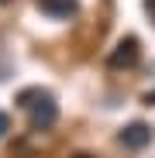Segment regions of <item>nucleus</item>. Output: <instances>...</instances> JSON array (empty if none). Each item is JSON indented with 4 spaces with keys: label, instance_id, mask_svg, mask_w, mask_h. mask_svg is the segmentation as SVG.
<instances>
[{
    "label": "nucleus",
    "instance_id": "obj_1",
    "mask_svg": "<svg viewBox=\"0 0 155 158\" xmlns=\"http://www.w3.org/2000/svg\"><path fill=\"white\" fill-rule=\"evenodd\" d=\"M17 107H24L31 114V131H48L52 124L59 120V103H55V96L52 93H45V89H21L17 93Z\"/></svg>",
    "mask_w": 155,
    "mask_h": 158
},
{
    "label": "nucleus",
    "instance_id": "obj_7",
    "mask_svg": "<svg viewBox=\"0 0 155 158\" xmlns=\"http://www.w3.org/2000/svg\"><path fill=\"white\" fill-rule=\"evenodd\" d=\"M145 103H148V107L155 103V89H152V93H145Z\"/></svg>",
    "mask_w": 155,
    "mask_h": 158
},
{
    "label": "nucleus",
    "instance_id": "obj_6",
    "mask_svg": "<svg viewBox=\"0 0 155 158\" xmlns=\"http://www.w3.org/2000/svg\"><path fill=\"white\" fill-rule=\"evenodd\" d=\"M145 14H148V17L155 21V0H145Z\"/></svg>",
    "mask_w": 155,
    "mask_h": 158
},
{
    "label": "nucleus",
    "instance_id": "obj_2",
    "mask_svg": "<svg viewBox=\"0 0 155 158\" xmlns=\"http://www.w3.org/2000/svg\"><path fill=\"white\" fill-rule=\"evenodd\" d=\"M138 59H141V45H138V38H121L117 41V48L110 52V69H135L138 65Z\"/></svg>",
    "mask_w": 155,
    "mask_h": 158
},
{
    "label": "nucleus",
    "instance_id": "obj_5",
    "mask_svg": "<svg viewBox=\"0 0 155 158\" xmlns=\"http://www.w3.org/2000/svg\"><path fill=\"white\" fill-rule=\"evenodd\" d=\"M7 131H11V117H7L4 110H0V138H4V134H7Z\"/></svg>",
    "mask_w": 155,
    "mask_h": 158
},
{
    "label": "nucleus",
    "instance_id": "obj_4",
    "mask_svg": "<svg viewBox=\"0 0 155 158\" xmlns=\"http://www.w3.org/2000/svg\"><path fill=\"white\" fill-rule=\"evenodd\" d=\"M35 4H38V10H41V14L55 17V21L72 17L76 10H80V4H76V0H35Z\"/></svg>",
    "mask_w": 155,
    "mask_h": 158
},
{
    "label": "nucleus",
    "instance_id": "obj_8",
    "mask_svg": "<svg viewBox=\"0 0 155 158\" xmlns=\"http://www.w3.org/2000/svg\"><path fill=\"white\" fill-rule=\"evenodd\" d=\"M76 158H93V155H76Z\"/></svg>",
    "mask_w": 155,
    "mask_h": 158
},
{
    "label": "nucleus",
    "instance_id": "obj_3",
    "mask_svg": "<svg viewBox=\"0 0 155 158\" xmlns=\"http://www.w3.org/2000/svg\"><path fill=\"white\" fill-rule=\"evenodd\" d=\"M117 141L127 148V151H141L148 141H152V127L148 124H141V120H135V124H127V127H121V134H117Z\"/></svg>",
    "mask_w": 155,
    "mask_h": 158
}]
</instances>
